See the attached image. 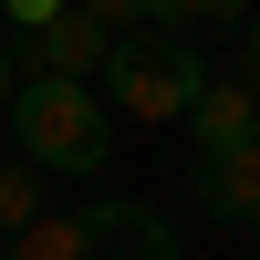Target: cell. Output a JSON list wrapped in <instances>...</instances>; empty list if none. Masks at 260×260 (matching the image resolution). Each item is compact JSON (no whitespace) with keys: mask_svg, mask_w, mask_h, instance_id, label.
I'll use <instances>...</instances> for the list:
<instances>
[{"mask_svg":"<svg viewBox=\"0 0 260 260\" xmlns=\"http://www.w3.org/2000/svg\"><path fill=\"white\" fill-rule=\"evenodd\" d=\"M0 115H11V156L31 167V177H94V167L115 156V115H104V94H94V83L21 73Z\"/></svg>","mask_w":260,"mask_h":260,"instance_id":"cell-1","label":"cell"},{"mask_svg":"<svg viewBox=\"0 0 260 260\" xmlns=\"http://www.w3.org/2000/svg\"><path fill=\"white\" fill-rule=\"evenodd\" d=\"M94 94H104V115H136V125H187V104L208 94V52H198V42H177V31H125L115 52H104Z\"/></svg>","mask_w":260,"mask_h":260,"instance_id":"cell-2","label":"cell"},{"mask_svg":"<svg viewBox=\"0 0 260 260\" xmlns=\"http://www.w3.org/2000/svg\"><path fill=\"white\" fill-rule=\"evenodd\" d=\"M73 229H83V260H187L177 219L146 198H94V208H73Z\"/></svg>","mask_w":260,"mask_h":260,"instance_id":"cell-3","label":"cell"},{"mask_svg":"<svg viewBox=\"0 0 260 260\" xmlns=\"http://www.w3.org/2000/svg\"><path fill=\"white\" fill-rule=\"evenodd\" d=\"M104 52H115V42H104L83 11H62V21H42V31H21V42H11L21 73H52V83H94V73H104Z\"/></svg>","mask_w":260,"mask_h":260,"instance_id":"cell-4","label":"cell"},{"mask_svg":"<svg viewBox=\"0 0 260 260\" xmlns=\"http://www.w3.org/2000/svg\"><path fill=\"white\" fill-rule=\"evenodd\" d=\"M187 146H198V156H250L260 146V83L208 73V94L187 104Z\"/></svg>","mask_w":260,"mask_h":260,"instance_id":"cell-5","label":"cell"},{"mask_svg":"<svg viewBox=\"0 0 260 260\" xmlns=\"http://www.w3.org/2000/svg\"><path fill=\"white\" fill-rule=\"evenodd\" d=\"M187 198L229 229H260V156H187Z\"/></svg>","mask_w":260,"mask_h":260,"instance_id":"cell-6","label":"cell"},{"mask_svg":"<svg viewBox=\"0 0 260 260\" xmlns=\"http://www.w3.org/2000/svg\"><path fill=\"white\" fill-rule=\"evenodd\" d=\"M208 21L229 31V21H250V0H146V31H177V42H198Z\"/></svg>","mask_w":260,"mask_h":260,"instance_id":"cell-7","label":"cell"},{"mask_svg":"<svg viewBox=\"0 0 260 260\" xmlns=\"http://www.w3.org/2000/svg\"><path fill=\"white\" fill-rule=\"evenodd\" d=\"M31 219H42V177H31L21 156H0V240H21Z\"/></svg>","mask_w":260,"mask_h":260,"instance_id":"cell-8","label":"cell"},{"mask_svg":"<svg viewBox=\"0 0 260 260\" xmlns=\"http://www.w3.org/2000/svg\"><path fill=\"white\" fill-rule=\"evenodd\" d=\"M11 260H83V229H73V219H31V229L11 240Z\"/></svg>","mask_w":260,"mask_h":260,"instance_id":"cell-9","label":"cell"},{"mask_svg":"<svg viewBox=\"0 0 260 260\" xmlns=\"http://www.w3.org/2000/svg\"><path fill=\"white\" fill-rule=\"evenodd\" d=\"M0 11H11V31H42V21H62L73 0H0Z\"/></svg>","mask_w":260,"mask_h":260,"instance_id":"cell-10","label":"cell"},{"mask_svg":"<svg viewBox=\"0 0 260 260\" xmlns=\"http://www.w3.org/2000/svg\"><path fill=\"white\" fill-rule=\"evenodd\" d=\"M11 83H21V62H11V42H0V104H11Z\"/></svg>","mask_w":260,"mask_h":260,"instance_id":"cell-11","label":"cell"},{"mask_svg":"<svg viewBox=\"0 0 260 260\" xmlns=\"http://www.w3.org/2000/svg\"><path fill=\"white\" fill-rule=\"evenodd\" d=\"M240 52H250V73H260V11H250V42H240Z\"/></svg>","mask_w":260,"mask_h":260,"instance_id":"cell-12","label":"cell"},{"mask_svg":"<svg viewBox=\"0 0 260 260\" xmlns=\"http://www.w3.org/2000/svg\"><path fill=\"white\" fill-rule=\"evenodd\" d=\"M250 156H260V146H250Z\"/></svg>","mask_w":260,"mask_h":260,"instance_id":"cell-13","label":"cell"}]
</instances>
